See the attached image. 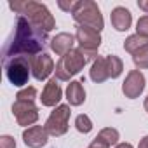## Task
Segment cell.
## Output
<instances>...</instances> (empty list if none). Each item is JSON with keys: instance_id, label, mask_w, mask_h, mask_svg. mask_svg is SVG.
Segmentation results:
<instances>
[{"instance_id": "d6986e66", "label": "cell", "mask_w": 148, "mask_h": 148, "mask_svg": "<svg viewBox=\"0 0 148 148\" xmlns=\"http://www.w3.org/2000/svg\"><path fill=\"white\" fill-rule=\"evenodd\" d=\"M146 44H148V38L139 37L138 33H134V35H129V37L124 40V49H125L129 54H134L136 51H139V49L145 47Z\"/></svg>"}, {"instance_id": "484cf974", "label": "cell", "mask_w": 148, "mask_h": 148, "mask_svg": "<svg viewBox=\"0 0 148 148\" xmlns=\"http://www.w3.org/2000/svg\"><path fill=\"white\" fill-rule=\"evenodd\" d=\"M89 148H110V146H106L105 143H101L99 139H96V138H94V139H92V143L89 145Z\"/></svg>"}, {"instance_id": "44dd1931", "label": "cell", "mask_w": 148, "mask_h": 148, "mask_svg": "<svg viewBox=\"0 0 148 148\" xmlns=\"http://www.w3.org/2000/svg\"><path fill=\"white\" fill-rule=\"evenodd\" d=\"M75 127H77L79 132L89 134V132L92 131V120L89 119V115L80 113V115H77V119H75Z\"/></svg>"}, {"instance_id": "e0dca14e", "label": "cell", "mask_w": 148, "mask_h": 148, "mask_svg": "<svg viewBox=\"0 0 148 148\" xmlns=\"http://www.w3.org/2000/svg\"><path fill=\"white\" fill-rule=\"evenodd\" d=\"M106 68H108V77L110 79H119L124 71V63L119 56L110 54V56H106Z\"/></svg>"}, {"instance_id": "f546056e", "label": "cell", "mask_w": 148, "mask_h": 148, "mask_svg": "<svg viewBox=\"0 0 148 148\" xmlns=\"http://www.w3.org/2000/svg\"><path fill=\"white\" fill-rule=\"evenodd\" d=\"M143 106H145V110H146V113H148V96L145 98V103H143Z\"/></svg>"}, {"instance_id": "d4e9b609", "label": "cell", "mask_w": 148, "mask_h": 148, "mask_svg": "<svg viewBox=\"0 0 148 148\" xmlns=\"http://www.w3.org/2000/svg\"><path fill=\"white\" fill-rule=\"evenodd\" d=\"M75 5H77V2H63V0H59L58 2V7L61 9V11H66V12H73V9H75Z\"/></svg>"}, {"instance_id": "8992f818", "label": "cell", "mask_w": 148, "mask_h": 148, "mask_svg": "<svg viewBox=\"0 0 148 148\" xmlns=\"http://www.w3.org/2000/svg\"><path fill=\"white\" fill-rule=\"evenodd\" d=\"M75 38L79 42V49L82 51V54L86 56L87 61L98 59V49L101 45L99 32H96L92 28H87V26H77Z\"/></svg>"}, {"instance_id": "5bb4252c", "label": "cell", "mask_w": 148, "mask_h": 148, "mask_svg": "<svg viewBox=\"0 0 148 148\" xmlns=\"http://www.w3.org/2000/svg\"><path fill=\"white\" fill-rule=\"evenodd\" d=\"M110 19H112V25L117 32H127L132 25V14L129 9L119 5L115 9H112V14H110Z\"/></svg>"}, {"instance_id": "f1b7e54d", "label": "cell", "mask_w": 148, "mask_h": 148, "mask_svg": "<svg viewBox=\"0 0 148 148\" xmlns=\"http://www.w3.org/2000/svg\"><path fill=\"white\" fill-rule=\"evenodd\" d=\"M115 148H134V146H132L131 143H119Z\"/></svg>"}, {"instance_id": "ba28073f", "label": "cell", "mask_w": 148, "mask_h": 148, "mask_svg": "<svg viewBox=\"0 0 148 148\" xmlns=\"http://www.w3.org/2000/svg\"><path fill=\"white\" fill-rule=\"evenodd\" d=\"M12 115L16 117V122L23 127H32L38 120V108L33 101H14L12 105Z\"/></svg>"}, {"instance_id": "5b68a950", "label": "cell", "mask_w": 148, "mask_h": 148, "mask_svg": "<svg viewBox=\"0 0 148 148\" xmlns=\"http://www.w3.org/2000/svg\"><path fill=\"white\" fill-rule=\"evenodd\" d=\"M30 59L32 58L19 56V58H12V59H9V61L4 63V66H5V77H7V80L12 86L23 87V86L28 84L30 75H32Z\"/></svg>"}, {"instance_id": "6da1fadb", "label": "cell", "mask_w": 148, "mask_h": 148, "mask_svg": "<svg viewBox=\"0 0 148 148\" xmlns=\"http://www.w3.org/2000/svg\"><path fill=\"white\" fill-rule=\"evenodd\" d=\"M47 40H49L47 32L32 25L25 16H18L14 33L2 52L4 63L12 58H19V56L33 58L37 54H42Z\"/></svg>"}, {"instance_id": "30bf717a", "label": "cell", "mask_w": 148, "mask_h": 148, "mask_svg": "<svg viewBox=\"0 0 148 148\" xmlns=\"http://www.w3.org/2000/svg\"><path fill=\"white\" fill-rule=\"evenodd\" d=\"M30 64H32V75L33 79L37 80H45L49 79V75L56 70L54 66V61L49 54L42 52V54H37L30 59Z\"/></svg>"}, {"instance_id": "8fae6325", "label": "cell", "mask_w": 148, "mask_h": 148, "mask_svg": "<svg viewBox=\"0 0 148 148\" xmlns=\"http://www.w3.org/2000/svg\"><path fill=\"white\" fill-rule=\"evenodd\" d=\"M23 141L28 148H42L49 141V132L44 125H32L23 131Z\"/></svg>"}, {"instance_id": "2e32d148", "label": "cell", "mask_w": 148, "mask_h": 148, "mask_svg": "<svg viewBox=\"0 0 148 148\" xmlns=\"http://www.w3.org/2000/svg\"><path fill=\"white\" fill-rule=\"evenodd\" d=\"M89 77L94 84H103L108 77V68H106V58L103 56H98V59L92 61V66H91V71H89Z\"/></svg>"}, {"instance_id": "7a4b0ae2", "label": "cell", "mask_w": 148, "mask_h": 148, "mask_svg": "<svg viewBox=\"0 0 148 148\" xmlns=\"http://www.w3.org/2000/svg\"><path fill=\"white\" fill-rule=\"evenodd\" d=\"M9 7L12 11H16L19 16H25L32 25H35L37 28H40L44 32H51L56 28L54 16L40 2H35V0H21V2H11Z\"/></svg>"}, {"instance_id": "cb8c5ba5", "label": "cell", "mask_w": 148, "mask_h": 148, "mask_svg": "<svg viewBox=\"0 0 148 148\" xmlns=\"http://www.w3.org/2000/svg\"><path fill=\"white\" fill-rule=\"evenodd\" d=\"M0 148H16V139L9 134L0 136Z\"/></svg>"}, {"instance_id": "4316f807", "label": "cell", "mask_w": 148, "mask_h": 148, "mask_svg": "<svg viewBox=\"0 0 148 148\" xmlns=\"http://www.w3.org/2000/svg\"><path fill=\"white\" fill-rule=\"evenodd\" d=\"M138 7L148 14V0H139V2H138Z\"/></svg>"}, {"instance_id": "9c48e42d", "label": "cell", "mask_w": 148, "mask_h": 148, "mask_svg": "<svg viewBox=\"0 0 148 148\" xmlns=\"http://www.w3.org/2000/svg\"><path fill=\"white\" fill-rule=\"evenodd\" d=\"M145 86H146V80H145V75L141 73V70H131L122 84V92L125 98L136 99L145 91Z\"/></svg>"}, {"instance_id": "52a82bcc", "label": "cell", "mask_w": 148, "mask_h": 148, "mask_svg": "<svg viewBox=\"0 0 148 148\" xmlns=\"http://www.w3.org/2000/svg\"><path fill=\"white\" fill-rule=\"evenodd\" d=\"M70 115H71L70 105H59V106H56L51 112V115H49V119L45 120V125H44L45 131L49 132V136L58 138V136L66 134L68 122H70Z\"/></svg>"}, {"instance_id": "3957f363", "label": "cell", "mask_w": 148, "mask_h": 148, "mask_svg": "<svg viewBox=\"0 0 148 148\" xmlns=\"http://www.w3.org/2000/svg\"><path fill=\"white\" fill-rule=\"evenodd\" d=\"M71 16L75 19V23H79V26H87L96 32H101L105 28L103 14H101L98 4L92 2V0H80V2H77Z\"/></svg>"}, {"instance_id": "9a60e30c", "label": "cell", "mask_w": 148, "mask_h": 148, "mask_svg": "<svg viewBox=\"0 0 148 148\" xmlns=\"http://www.w3.org/2000/svg\"><path fill=\"white\" fill-rule=\"evenodd\" d=\"M66 99L70 106H80L86 101V89L80 80H71L66 87Z\"/></svg>"}, {"instance_id": "603a6c76", "label": "cell", "mask_w": 148, "mask_h": 148, "mask_svg": "<svg viewBox=\"0 0 148 148\" xmlns=\"http://www.w3.org/2000/svg\"><path fill=\"white\" fill-rule=\"evenodd\" d=\"M136 33L139 37L148 38V16H141L136 23Z\"/></svg>"}, {"instance_id": "4fadbf2b", "label": "cell", "mask_w": 148, "mask_h": 148, "mask_svg": "<svg viewBox=\"0 0 148 148\" xmlns=\"http://www.w3.org/2000/svg\"><path fill=\"white\" fill-rule=\"evenodd\" d=\"M77 42V38H75V35H71V33H66V32H61V33H58L56 37H52L51 38V49H52V52H56L58 56H64V54H68L70 51H73V44Z\"/></svg>"}, {"instance_id": "ac0fdd59", "label": "cell", "mask_w": 148, "mask_h": 148, "mask_svg": "<svg viewBox=\"0 0 148 148\" xmlns=\"http://www.w3.org/2000/svg\"><path fill=\"white\" fill-rule=\"evenodd\" d=\"M119 131L117 129H113V127H105V129H101L99 132H98V136H96V139H99L101 143H105L106 146H117L119 145Z\"/></svg>"}, {"instance_id": "7402d4cb", "label": "cell", "mask_w": 148, "mask_h": 148, "mask_svg": "<svg viewBox=\"0 0 148 148\" xmlns=\"http://www.w3.org/2000/svg\"><path fill=\"white\" fill-rule=\"evenodd\" d=\"M35 98H37V89L32 87V86L18 91V94H16V99L18 101H33L35 103Z\"/></svg>"}, {"instance_id": "277c9868", "label": "cell", "mask_w": 148, "mask_h": 148, "mask_svg": "<svg viewBox=\"0 0 148 148\" xmlns=\"http://www.w3.org/2000/svg\"><path fill=\"white\" fill-rule=\"evenodd\" d=\"M87 64L86 56L82 54L80 49H73L68 54H64L63 58H59V61L56 63V79L61 82H68L73 75L80 73V70H84V66Z\"/></svg>"}, {"instance_id": "ffe728a7", "label": "cell", "mask_w": 148, "mask_h": 148, "mask_svg": "<svg viewBox=\"0 0 148 148\" xmlns=\"http://www.w3.org/2000/svg\"><path fill=\"white\" fill-rule=\"evenodd\" d=\"M132 63L138 70H146L148 68V44L132 54Z\"/></svg>"}, {"instance_id": "83f0119b", "label": "cell", "mask_w": 148, "mask_h": 148, "mask_svg": "<svg viewBox=\"0 0 148 148\" xmlns=\"http://www.w3.org/2000/svg\"><path fill=\"white\" fill-rule=\"evenodd\" d=\"M138 148H148V136H145L141 141H139V146Z\"/></svg>"}, {"instance_id": "7c38bea8", "label": "cell", "mask_w": 148, "mask_h": 148, "mask_svg": "<svg viewBox=\"0 0 148 148\" xmlns=\"http://www.w3.org/2000/svg\"><path fill=\"white\" fill-rule=\"evenodd\" d=\"M61 98H63V91L58 84V79L54 77L45 84V87L42 91V96H40V101H42L44 106H59Z\"/></svg>"}]
</instances>
